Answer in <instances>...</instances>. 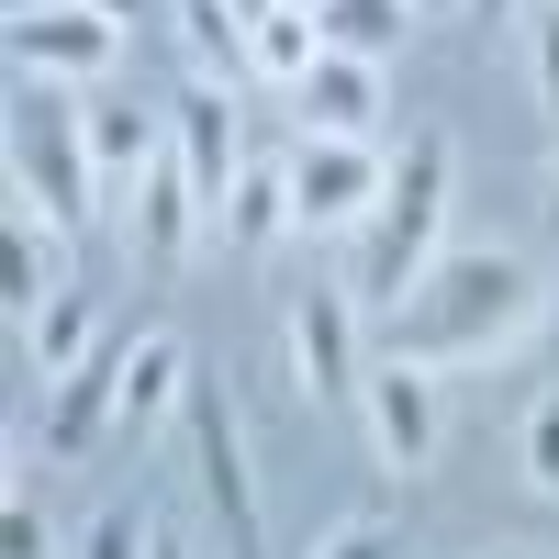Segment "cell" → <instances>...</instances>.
I'll return each mask as SVG.
<instances>
[{
  "instance_id": "e0dca14e",
  "label": "cell",
  "mask_w": 559,
  "mask_h": 559,
  "mask_svg": "<svg viewBox=\"0 0 559 559\" xmlns=\"http://www.w3.org/2000/svg\"><path fill=\"white\" fill-rule=\"evenodd\" d=\"M179 45H191V79L236 90L258 57H247V12H224V0H179Z\"/></svg>"
},
{
  "instance_id": "7c38bea8",
  "label": "cell",
  "mask_w": 559,
  "mask_h": 559,
  "mask_svg": "<svg viewBox=\"0 0 559 559\" xmlns=\"http://www.w3.org/2000/svg\"><path fill=\"white\" fill-rule=\"evenodd\" d=\"M202 224H213V202H202V179L179 168V146H168V157L146 168V202H134V247H146L157 269H179V258L202 247Z\"/></svg>"
},
{
  "instance_id": "44dd1931",
  "label": "cell",
  "mask_w": 559,
  "mask_h": 559,
  "mask_svg": "<svg viewBox=\"0 0 559 559\" xmlns=\"http://www.w3.org/2000/svg\"><path fill=\"white\" fill-rule=\"evenodd\" d=\"M68 559H157V515H146V503H102Z\"/></svg>"
},
{
  "instance_id": "7402d4cb",
  "label": "cell",
  "mask_w": 559,
  "mask_h": 559,
  "mask_svg": "<svg viewBox=\"0 0 559 559\" xmlns=\"http://www.w3.org/2000/svg\"><path fill=\"white\" fill-rule=\"evenodd\" d=\"M515 471H526V481H537V492L559 503V392H537V403H526V437H515Z\"/></svg>"
},
{
  "instance_id": "30bf717a",
  "label": "cell",
  "mask_w": 559,
  "mask_h": 559,
  "mask_svg": "<svg viewBox=\"0 0 559 559\" xmlns=\"http://www.w3.org/2000/svg\"><path fill=\"white\" fill-rule=\"evenodd\" d=\"M168 403H191V347H179L168 324H146V336L123 347V414H112V437L146 448V437L168 426Z\"/></svg>"
},
{
  "instance_id": "4fadbf2b",
  "label": "cell",
  "mask_w": 559,
  "mask_h": 559,
  "mask_svg": "<svg viewBox=\"0 0 559 559\" xmlns=\"http://www.w3.org/2000/svg\"><path fill=\"white\" fill-rule=\"evenodd\" d=\"M292 102H302V134H369V123H381V68L324 45V68L292 90Z\"/></svg>"
},
{
  "instance_id": "2e32d148",
  "label": "cell",
  "mask_w": 559,
  "mask_h": 559,
  "mask_svg": "<svg viewBox=\"0 0 559 559\" xmlns=\"http://www.w3.org/2000/svg\"><path fill=\"white\" fill-rule=\"evenodd\" d=\"M280 236H302V213H292V168H247L236 179V202H224V247H280Z\"/></svg>"
},
{
  "instance_id": "4316f807",
  "label": "cell",
  "mask_w": 559,
  "mask_h": 559,
  "mask_svg": "<svg viewBox=\"0 0 559 559\" xmlns=\"http://www.w3.org/2000/svg\"><path fill=\"white\" fill-rule=\"evenodd\" d=\"M471 12H481V23H515V0H471Z\"/></svg>"
},
{
  "instance_id": "5b68a950",
  "label": "cell",
  "mask_w": 559,
  "mask_h": 559,
  "mask_svg": "<svg viewBox=\"0 0 559 559\" xmlns=\"http://www.w3.org/2000/svg\"><path fill=\"white\" fill-rule=\"evenodd\" d=\"M191 459H202V503L224 526V559H258V481H247V414L224 381H191Z\"/></svg>"
},
{
  "instance_id": "f546056e",
  "label": "cell",
  "mask_w": 559,
  "mask_h": 559,
  "mask_svg": "<svg viewBox=\"0 0 559 559\" xmlns=\"http://www.w3.org/2000/svg\"><path fill=\"white\" fill-rule=\"evenodd\" d=\"M481 559H548V548H481Z\"/></svg>"
},
{
  "instance_id": "83f0119b",
  "label": "cell",
  "mask_w": 559,
  "mask_h": 559,
  "mask_svg": "<svg viewBox=\"0 0 559 559\" xmlns=\"http://www.w3.org/2000/svg\"><path fill=\"white\" fill-rule=\"evenodd\" d=\"M224 12H247V23H258V12H280V0H224Z\"/></svg>"
},
{
  "instance_id": "8992f818",
  "label": "cell",
  "mask_w": 559,
  "mask_h": 559,
  "mask_svg": "<svg viewBox=\"0 0 559 559\" xmlns=\"http://www.w3.org/2000/svg\"><path fill=\"white\" fill-rule=\"evenodd\" d=\"M292 369H302L313 403H358L369 392V347H358V292L347 280L292 292Z\"/></svg>"
},
{
  "instance_id": "603a6c76",
  "label": "cell",
  "mask_w": 559,
  "mask_h": 559,
  "mask_svg": "<svg viewBox=\"0 0 559 559\" xmlns=\"http://www.w3.org/2000/svg\"><path fill=\"white\" fill-rule=\"evenodd\" d=\"M313 559H403V537H392L381 515H347V526H336V537H324Z\"/></svg>"
},
{
  "instance_id": "7a4b0ae2",
  "label": "cell",
  "mask_w": 559,
  "mask_h": 559,
  "mask_svg": "<svg viewBox=\"0 0 559 559\" xmlns=\"http://www.w3.org/2000/svg\"><path fill=\"white\" fill-rule=\"evenodd\" d=\"M448 179H459L448 134H414V146L392 157V202H381V224L358 236V269H347L358 313H403V292L448 258V247H437V236H448Z\"/></svg>"
},
{
  "instance_id": "5bb4252c",
  "label": "cell",
  "mask_w": 559,
  "mask_h": 559,
  "mask_svg": "<svg viewBox=\"0 0 559 559\" xmlns=\"http://www.w3.org/2000/svg\"><path fill=\"white\" fill-rule=\"evenodd\" d=\"M23 358H34V381H45V392L79 381V369L102 358V302H90V292H57V302L23 324Z\"/></svg>"
},
{
  "instance_id": "ba28073f",
  "label": "cell",
  "mask_w": 559,
  "mask_h": 559,
  "mask_svg": "<svg viewBox=\"0 0 559 559\" xmlns=\"http://www.w3.org/2000/svg\"><path fill=\"white\" fill-rule=\"evenodd\" d=\"M168 146H179V168L202 179L213 224H224V202H236V179H247V123H236V90L191 79V90H179V102H168Z\"/></svg>"
},
{
  "instance_id": "52a82bcc",
  "label": "cell",
  "mask_w": 559,
  "mask_h": 559,
  "mask_svg": "<svg viewBox=\"0 0 559 559\" xmlns=\"http://www.w3.org/2000/svg\"><path fill=\"white\" fill-rule=\"evenodd\" d=\"M12 68H23V79L79 90V79L123 68V23L102 12V0H45V12H23V23H12Z\"/></svg>"
},
{
  "instance_id": "8fae6325",
  "label": "cell",
  "mask_w": 559,
  "mask_h": 559,
  "mask_svg": "<svg viewBox=\"0 0 559 559\" xmlns=\"http://www.w3.org/2000/svg\"><path fill=\"white\" fill-rule=\"evenodd\" d=\"M112 414H123V347L90 358L79 381H57V403H45V459H57V471H68V459H90V448L112 437Z\"/></svg>"
},
{
  "instance_id": "9a60e30c",
  "label": "cell",
  "mask_w": 559,
  "mask_h": 559,
  "mask_svg": "<svg viewBox=\"0 0 559 559\" xmlns=\"http://www.w3.org/2000/svg\"><path fill=\"white\" fill-rule=\"evenodd\" d=\"M57 292H79V280H68V224H57V213H23V202H12V313L34 324V313L57 302Z\"/></svg>"
},
{
  "instance_id": "ac0fdd59",
  "label": "cell",
  "mask_w": 559,
  "mask_h": 559,
  "mask_svg": "<svg viewBox=\"0 0 559 559\" xmlns=\"http://www.w3.org/2000/svg\"><path fill=\"white\" fill-rule=\"evenodd\" d=\"M168 157V112H123V102H90V168H102V179H146Z\"/></svg>"
},
{
  "instance_id": "6da1fadb",
  "label": "cell",
  "mask_w": 559,
  "mask_h": 559,
  "mask_svg": "<svg viewBox=\"0 0 559 559\" xmlns=\"http://www.w3.org/2000/svg\"><path fill=\"white\" fill-rule=\"evenodd\" d=\"M537 313H548V292H537V269H526L515 247H448V258L403 292L392 358H414V369H471V358L526 347Z\"/></svg>"
},
{
  "instance_id": "484cf974",
  "label": "cell",
  "mask_w": 559,
  "mask_h": 559,
  "mask_svg": "<svg viewBox=\"0 0 559 559\" xmlns=\"http://www.w3.org/2000/svg\"><path fill=\"white\" fill-rule=\"evenodd\" d=\"M459 12H471V0H414V23H459Z\"/></svg>"
},
{
  "instance_id": "d6986e66",
  "label": "cell",
  "mask_w": 559,
  "mask_h": 559,
  "mask_svg": "<svg viewBox=\"0 0 559 559\" xmlns=\"http://www.w3.org/2000/svg\"><path fill=\"white\" fill-rule=\"evenodd\" d=\"M247 57H258V79L302 90V79L324 68V23H313V12H292V0H280V12H258V23H247Z\"/></svg>"
},
{
  "instance_id": "9c48e42d",
  "label": "cell",
  "mask_w": 559,
  "mask_h": 559,
  "mask_svg": "<svg viewBox=\"0 0 559 559\" xmlns=\"http://www.w3.org/2000/svg\"><path fill=\"white\" fill-rule=\"evenodd\" d=\"M369 448H381V471H426L437 459V369H414V358H369Z\"/></svg>"
},
{
  "instance_id": "f1b7e54d",
  "label": "cell",
  "mask_w": 559,
  "mask_h": 559,
  "mask_svg": "<svg viewBox=\"0 0 559 559\" xmlns=\"http://www.w3.org/2000/svg\"><path fill=\"white\" fill-rule=\"evenodd\" d=\"M157 559H191V548H179V537H168V526H157Z\"/></svg>"
},
{
  "instance_id": "4dcf8cb0",
  "label": "cell",
  "mask_w": 559,
  "mask_h": 559,
  "mask_svg": "<svg viewBox=\"0 0 559 559\" xmlns=\"http://www.w3.org/2000/svg\"><path fill=\"white\" fill-rule=\"evenodd\" d=\"M292 12H324V0H292Z\"/></svg>"
},
{
  "instance_id": "277c9868",
  "label": "cell",
  "mask_w": 559,
  "mask_h": 559,
  "mask_svg": "<svg viewBox=\"0 0 559 559\" xmlns=\"http://www.w3.org/2000/svg\"><path fill=\"white\" fill-rule=\"evenodd\" d=\"M392 202V157L369 134H302L292 146V213L302 236H369Z\"/></svg>"
},
{
  "instance_id": "ffe728a7",
  "label": "cell",
  "mask_w": 559,
  "mask_h": 559,
  "mask_svg": "<svg viewBox=\"0 0 559 559\" xmlns=\"http://www.w3.org/2000/svg\"><path fill=\"white\" fill-rule=\"evenodd\" d=\"M324 45H336V57H369V68H381L392 57V45L414 34V0H324Z\"/></svg>"
},
{
  "instance_id": "cb8c5ba5",
  "label": "cell",
  "mask_w": 559,
  "mask_h": 559,
  "mask_svg": "<svg viewBox=\"0 0 559 559\" xmlns=\"http://www.w3.org/2000/svg\"><path fill=\"white\" fill-rule=\"evenodd\" d=\"M526 68H537V102H548V123H559V12H537V23H526Z\"/></svg>"
},
{
  "instance_id": "3957f363",
  "label": "cell",
  "mask_w": 559,
  "mask_h": 559,
  "mask_svg": "<svg viewBox=\"0 0 559 559\" xmlns=\"http://www.w3.org/2000/svg\"><path fill=\"white\" fill-rule=\"evenodd\" d=\"M90 179H102V168H90V102H68L57 79H23L12 90V202L79 224Z\"/></svg>"
},
{
  "instance_id": "d4e9b609",
  "label": "cell",
  "mask_w": 559,
  "mask_h": 559,
  "mask_svg": "<svg viewBox=\"0 0 559 559\" xmlns=\"http://www.w3.org/2000/svg\"><path fill=\"white\" fill-rule=\"evenodd\" d=\"M0 537H12V559H45V537H34V471H12V503H0Z\"/></svg>"
}]
</instances>
